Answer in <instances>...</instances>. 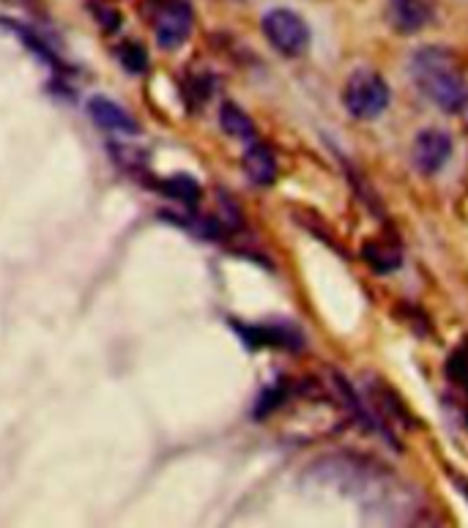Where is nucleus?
Listing matches in <instances>:
<instances>
[{"instance_id": "f257e3e1", "label": "nucleus", "mask_w": 468, "mask_h": 528, "mask_svg": "<svg viewBox=\"0 0 468 528\" xmlns=\"http://www.w3.org/2000/svg\"><path fill=\"white\" fill-rule=\"evenodd\" d=\"M411 74L419 91L444 113H458L468 102V83L455 55L444 47H422L411 58Z\"/></svg>"}, {"instance_id": "f03ea898", "label": "nucleus", "mask_w": 468, "mask_h": 528, "mask_svg": "<svg viewBox=\"0 0 468 528\" xmlns=\"http://www.w3.org/2000/svg\"><path fill=\"white\" fill-rule=\"evenodd\" d=\"M345 110L359 118V121H373L378 115H384V110L392 102L389 85L378 72L373 69H356L343 91Z\"/></svg>"}, {"instance_id": "7ed1b4c3", "label": "nucleus", "mask_w": 468, "mask_h": 528, "mask_svg": "<svg viewBox=\"0 0 468 528\" xmlns=\"http://www.w3.org/2000/svg\"><path fill=\"white\" fill-rule=\"evenodd\" d=\"M195 22L189 0H151V28L162 50H178L187 42Z\"/></svg>"}, {"instance_id": "20e7f679", "label": "nucleus", "mask_w": 468, "mask_h": 528, "mask_svg": "<svg viewBox=\"0 0 468 528\" xmlns=\"http://www.w3.org/2000/svg\"><path fill=\"white\" fill-rule=\"evenodd\" d=\"M263 33L277 52L288 58H299L310 47V28L307 22L291 9H271L263 14Z\"/></svg>"}, {"instance_id": "39448f33", "label": "nucleus", "mask_w": 468, "mask_h": 528, "mask_svg": "<svg viewBox=\"0 0 468 528\" xmlns=\"http://www.w3.org/2000/svg\"><path fill=\"white\" fill-rule=\"evenodd\" d=\"M449 156H452V137L444 129H422L416 135L411 159L422 176H436L449 162Z\"/></svg>"}, {"instance_id": "423d86ee", "label": "nucleus", "mask_w": 468, "mask_h": 528, "mask_svg": "<svg viewBox=\"0 0 468 528\" xmlns=\"http://www.w3.org/2000/svg\"><path fill=\"white\" fill-rule=\"evenodd\" d=\"M436 20V0H389V22L397 33H419Z\"/></svg>"}, {"instance_id": "0eeeda50", "label": "nucleus", "mask_w": 468, "mask_h": 528, "mask_svg": "<svg viewBox=\"0 0 468 528\" xmlns=\"http://www.w3.org/2000/svg\"><path fill=\"white\" fill-rule=\"evenodd\" d=\"M236 332L244 337L250 348H288L296 351L302 348V332L296 326H282V323H266V326H239Z\"/></svg>"}, {"instance_id": "6e6552de", "label": "nucleus", "mask_w": 468, "mask_h": 528, "mask_svg": "<svg viewBox=\"0 0 468 528\" xmlns=\"http://www.w3.org/2000/svg\"><path fill=\"white\" fill-rule=\"evenodd\" d=\"M88 115L102 126L104 132H115V135H137L140 132V124L135 118L107 96H91L88 99Z\"/></svg>"}, {"instance_id": "1a4fd4ad", "label": "nucleus", "mask_w": 468, "mask_h": 528, "mask_svg": "<svg viewBox=\"0 0 468 528\" xmlns=\"http://www.w3.org/2000/svg\"><path fill=\"white\" fill-rule=\"evenodd\" d=\"M241 165H244L247 178L252 184H258V187H271L277 181V159L271 154L269 145L260 143V140L247 143V151L241 156Z\"/></svg>"}, {"instance_id": "9d476101", "label": "nucleus", "mask_w": 468, "mask_h": 528, "mask_svg": "<svg viewBox=\"0 0 468 528\" xmlns=\"http://www.w3.org/2000/svg\"><path fill=\"white\" fill-rule=\"evenodd\" d=\"M219 124H222V129H225L230 137H236V140H244V143L258 140V132H255L252 118L241 110L239 104H222V107H219Z\"/></svg>"}, {"instance_id": "9b49d317", "label": "nucleus", "mask_w": 468, "mask_h": 528, "mask_svg": "<svg viewBox=\"0 0 468 528\" xmlns=\"http://www.w3.org/2000/svg\"><path fill=\"white\" fill-rule=\"evenodd\" d=\"M362 255L378 274H392L395 269H400V260H403L400 249L389 247L384 241H367L362 247Z\"/></svg>"}, {"instance_id": "f8f14e48", "label": "nucleus", "mask_w": 468, "mask_h": 528, "mask_svg": "<svg viewBox=\"0 0 468 528\" xmlns=\"http://www.w3.org/2000/svg\"><path fill=\"white\" fill-rule=\"evenodd\" d=\"M162 192H165L167 197H173V200H178V203H184L187 208L198 206L200 203V184L195 181L192 176H187V173H178V176L167 178L165 184H162Z\"/></svg>"}, {"instance_id": "ddd939ff", "label": "nucleus", "mask_w": 468, "mask_h": 528, "mask_svg": "<svg viewBox=\"0 0 468 528\" xmlns=\"http://www.w3.org/2000/svg\"><path fill=\"white\" fill-rule=\"evenodd\" d=\"M115 55L129 74H143L148 69V52L137 42H124L115 50Z\"/></svg>"}, {"instance_id": "4468645a", "label": "nucleus", "mask_w": 468, "mask_h": 528, "mask_svg": "<svg viewBox=\"0 0 468 528\" xmlns=\"http://www.w3.org/2000/svg\"><path fill=\"white\" fill-rule=\"evenodd\" d=\"M447 373L455 384H460L468 392V351L466 348H458V351H455V356H452L447 364Z\"/></svg>"}, {"instance_id": "2eb2a0df", "label": "nucleus", "mask_w": 468, "mask_h": 528, "mask_svg": "<svg viewBox=\"0 0 468 528\" xmlns=\"http://www.w3.org/2000/svg\"><path fill=\"white\" fill-rule=\"evenodd\" d=\"M343 389H345V400H348V403H354L356 405V394L351 392V389H348V386H345V384H343ZM362 422L367 427H375V419H373V416H367V414H364V411H362Z\"/></svg>"}]
</instances>
